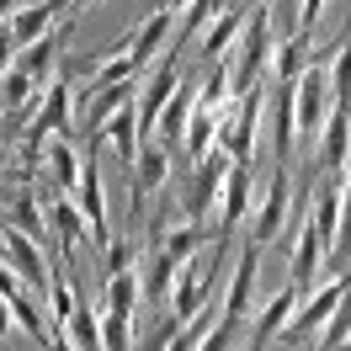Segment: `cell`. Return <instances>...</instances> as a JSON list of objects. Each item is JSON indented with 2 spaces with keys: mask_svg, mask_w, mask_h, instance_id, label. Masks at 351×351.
Masks as SVG:
<instances>
[{
  "mask_svg": "<svg viewBox=\"0 0 351 351\" xmlns=\"http://www.w3.org/2000/svg\"><path fill=\"white\" fill-rule=\"evenodd\" d=\"M171 43H176V16H171V11H154V16H144V27H133V43H128L133 69L160 64V48H171Z\"/></svg>",
  "mask_w": 351,
  "mask_h": 351,
  "instance_id": "12",
  "label": "cell"
},
{
  "mask_svg": "<svg viewBox=\"0 0 351 351\" xmlns=\"http://www.w3.org/2000/svg\"><path fill=\"white\" fill-rule=\"evenodd\" d=\"M176 86H181V53H160V64L144 75V90H138V133L149 138L154 123H160V112H165V101L176 96Z\"/></svg>",
  "mask_w": 351,
  "mask_h": 351,
  "instance_id": "8",
  "label": "cell"
},
{
  "mask_svg": "<svg viewBox=\"0 0 351 351\" xmlns=\"http://www.w3.org/2000/svg\"><path fill=\"white\" fill-rule=\"evenodd\" d=\"M287 213H293V181H287V171H271V181H266V197H261V208L250 213V234L245 240L250 245H277V234L287 229Z\"/></svg>",
  "mask_w": 351,
  "mask_h": 351,
  "instance_id": "6",
  "label": "cell"
},
{
  "mask_svg": "<svg viewBox=\"0 0 351 351\" xmlns=\"http://www.w3.org/2000/svg\"><path fill=\"white\" fill-rule=\"evenodd\" d=\"M266 101H271V80L256 90H245V96H234L229 107L219 112V149L234 160V165H250L256 160V133H261V117H266Z\"/></svg>",
  "mask_w": 351,
  "mask_h": 351,
  "instance_id": "1",
  "label": "cell"
},
{
  "mask_svg": "<svg viewBox=\"0 0 351 351\" xmlns=\"http://www.w3.org/2000/svg\"><path fill=\"white\" fill-rule=\"evenodd\" d=\"M341 351H351V341H346V346H341Z\"/></svg>",
  "mask_w": 351,
  "mask_h": 351,
  "instance_id": "31",
  "label": "cell"
},
{
  "mask_svg": "<svg viewBox=\"0 0 351 351\" xmlns=\"http://www.w3.org/2000/svg\"><path fill=\"white\" fill-rule=\"evenodd\" d=\"M202 240H208V229H197V223H181V229H165V256H171L176 266H186L192 256L202 250Z\"/></svg>",
  "mask_w": 351,
  "mask_h": 351,
  "instance_id": "20",
  "label": "cell"
},
{
  "mask_svg": "<svg viewBox=\"0 0 351 351\" xmlns=\"http://www.w3.org/2000/svg\"><path fill=\"white\" fill-rule=\"evenodd\" d=\"M186 5H192V0H160V11H171V16H176V11H186Z\"/></svg>",
  "mask_w": 351,
  "mask_h": 351,
  "instance_id": "28",
  "label": "cell"
},
{
  "mask_svg": "<svg viewBox=\"0 0 351 351\" xmlns=\"http://www.w3.org/2000/svg\"><path fill=\"white\" fill-rule=\"evenodd\" d=\"M346 282H351V277H330V282H319L308 298H298V314H293L287 330H282L287 346H308L314 335H325V325H330V314H335V304H341Z\"/></svg>",
  "mask_w": 351,
  "mask_h": 351,
  "instance_id": "3",
  "label": "cell"
},
{
  "mask_svg": "<svg viewBox=\"0 0 351 351\" xmlns=\"http://www.w3.org/2000/svg\"><path fill=\"white\" fill-rule=\"evenodd\" d=\"M16 69V38H11V22L0 27V80Z\"/></svg>",
  "mask_w": 351,
  "mask_h": 351,
  "instance_id": "25",
  "label": "cell"
},
{
  "mask_svg": "<svg viewBox=\"0 0 351 351\" xmlns=\"http://www.w3.org/2000/svg\"><path fill=\"white\" fill-rule=\"evenodd\" d=\"M5 213H11V223H16L22 234H32L38 245L53 240V234H48V219H43V202H38V192H32V181H27V186H16V192L5 197Z\"/></svg>",
  "mask_w": 351,
  "mask_h": 351,
  "instance_id": "15",
  "label": "cell"
},
{
  "mask_svg": "<svg viewBox=\"0 0 351 351\" xmlns=\"http://www.w3.org/2000/svg\"><path fill=\"white\" fill-rule=\"evenodd\" d=\"M11 325L22 330V335H27V341H32L38 351H48V346H53V325H48V314H43V308L32 304V293L11 298Z\"/></svg>",
  "mask_w": 351,
  "mask_h": 351,
  "instance_id": "17",
  "label": "cell"
},
{
  "mask_svg": "<svg viewBox=\"0 0 351 351\" xmlns=\"http://www.w3.org/2000/svg\"><path fill=\"white\" fill-rule=\"evenodd\" d=\"M330 101L351 112V22L341 32V53L330 59Z\"/></svg>",
  "mask_w": 351,
  "mask_h": 351,
  "instance_id": "19",
  "label": "cell"
},
{
  "mask_svg": "<svg viewBox=\"0 0 351 351\" xmlns=\"http://www.w3.org/2000/svg\"><path fill=\"white\" fill-rule=\"evenodd\" d=\"M240 330H245L240 319H229V314H223L219 325L208 330V341H202L197 351H234V346H240Z\"/></svg>",
  "mask_w": 351,
  "mask_h": 351,
  "instance_id": "24",
  "label": "cell"
},
{
  "mask_svg": "<svg viewBox=\"0 0 351 351\" xmlns=\"http://www.w3.org/2000/svg\"><path fill=\"white\" fill-rule=\"evenodd\" d=\"M138 298H144L138 271H117V277H107V282H101V304H107V314H123V319H133Z\"/></svg>",
  "mask_w": 351,
  "mask_h": 351,
  "instance_id": "18",
  "label": "cell"
},
{
  "mask_svg": "<svg viewBox=\"0 0 351 351\" xmlns=\"http://www.w3.org/2000/svg\"><path fill=\"white\" fill-rule=\"evenodd\" d=\"M256 271H261V245H240L234 256V271H229V293H223V314L229 319H250V304H256Z\"/></svg>",
  "mask_w": 351,
  "mask_h": 351,
  "instance_id": "9",
  "label": "cell"
},
{
  "mask_svg": "<svg viewBox=\"0 0 351 351\" xmlns=\"http://www.w3.org/2000/svg\"><path fill=\"white\" fill-rule=\"evenodd\" d=\"M53 16H59V11H53V0H32V5H22V11L11 16L16 53H22V48H32L38 38H48V32H53Z\"/></svg>",
  "mask_w": 351,
  "mask_h": 351,
  "instance_id": "16",
  "label": "cell"
},
{
  "mask_svg": "<svg viewBox=\"0 0 351 351\" xmlns=\"http://www.w3.org/2000/svg\"><path fill=\"white\" fill-rule=\"evenodd\" d=\"M11 171V144H5V138H0V176Z\"/></svg>",
  "mask_w": 351,
  "mask_h": 351,
  "instance_id": "30",
  "label": "cell"
},
{
  "mask_svg": "<svg viewBox=\"0 0 351 351\" xmlns=\"http://www.w3.org/2000/svg\"><path fill=\"white\" fill-rule=\"evenodd\" d=\"M0 351H11V346H0Z\"/></svg>",
  "mask_w": 351,
  "mask_h": 351,
  "instance_id": "32",
  "label": "cell"
},
{
  "mask_svg": "<svg viewBox=\"0 0 351 351\" xmlns=\"http://www.w3.org/2000/svg\"><path fill=\"white\" fill-rule=\"evenodd\" d=\"M293 314H298V287H277V293L261 304V314H256V330H250V341H245V346L261 351L271 335H282V330H287V319H293Z\"/></svg>",
  "mask_w": 351,
  "mask_h": 351,
  "instance_id": "13",
  "label": "cell"
},
{
  "mask_svg": "<svg viewBox=\"0 0 351 351\" xmlns=\"http://www.w3.org/2000/svg\"><path fill=\"white\" fill-rule=\"evenodd\" d=\"M133 319H123V314H101V346L107 351H133Z\"/></svg>",
  "mask_w": 351,
  "mask_h": 351,
  "instance_id": "23",
  "label": "cell"
},
{
  "mask_svg": "<svg viewBox=\"0 0 351 351\" xmlns=\"http://www.w3.org/2000/svg\"><path fill=\"white\" fill-rule=\"evenodd\" d=\"M250 197H256V165H229L223 176V192H219V256H229V240L234 229H245V213H250Z\"/></svg>",
  "mask_w": 351,
  "mask_h": 351,
  "instance_id": "4",
  "label": "cell"
},
{
  "mask_svg": "<svg viewBox=\"0 0 351 351\" xmlns=\"http://www.w3.org/2000/svg\"><path fill=\"white\" fill-rule=\"evenodd\" d=\"M27 287H22V277H16V271H11V266L0 261V298H5V304H11V298H22Z\"/></svg>",
  "mask_w": 351,
  "mask_h": 351,
  "instance_id": "27",
  "label": "cell"
},
{
  "mask_svg": "<svg viewBox=\"0 0 351 351\" xmlns=\"http://www.w3.org/2000/svg\"><path fill=\"white\" fill-rule=\"evenodd\" d=\"M138 245L128 240V234H117V240L107 245V256H101V282H107V277H117V271H138Z\"/></svg>",
  "mask_w": 351,
  "mask_h": 351,
  "instance_id": "22",
  "label": "cell"
},
{
  "mask_svg": "<svg viewBox=\"0 0 351 351\" xmlns=\"http://www.w3.org/2000/svg\"><path fill=\"white\" fill-rule=\"evenodd\" d=\"M346 341H351V282H346V293H341V304H335V314H330L325 335H319V351H341Z\"/></svg>",
  "mask_w": 351,
  "mask_h": 351,
  "instance_id": "21",
  "label": "cell"
},
{
  "mask_svg": "<svg viewBox=\"0 0 351 351\" xmlns=\"http://www.w3.org/2000/svg\"><path fill=\"white\" fill-rule=\"evenodd\" d=\"M101 144H112V154H117V160L128 165V176H133V165H138V144H144V133H138V101H128V107L101 128Z\"/></svg>",
  "mask_w": 351,
  "mask_h": 351,
  "instance_id": "14",
  "label": "cell"
},
{
  "mask_svg": "<svg viewBox=\"0 0 351 351\" xmlns=\"http://www.w3.org/2000/svg\"><path fill=\"white\" fill-rule=\"evenodd\" d=\"M80 5H90V0H53V11H80Z\"/></svg>",
  "mask_w": 351,
  "mask_h": 351,
  "instance_id": "29",
  "label": "cell"
},
{
  "mask_svg": "<svg viewBox=\"0 0 351 351\" xmlns=\"http://www.w3.org/2000/svg\"><path fill=\"white\" fill-rule=\"evenodd\" d=\"M240 351H250V346H240Z\"/></svg>",
  "mask_w": 351,
  "mask_h": 351,
  "instance_id": "33",
  "label": "cell"
},
{
  "mask_svg": "<svg viewBox=\"0 0 351 351\" xmlns=\"http://www.w3.org/2000/svg\"><path fill=\"white\" fill-rule=\"evenodd\" d=\"M325 5H330V0H304V11H298V32H308V38H314V22L325 16Z\"/></svg>",
  "mask_w": 351,
  "mask_h": 351,
  "instance_id": "26",
  "label": "cell"
},
{
  "mask_svg": "<svg viewBox=\"0 0 351 351\" xmlns=\"http://www.w3.org/2000/svg\"><path fill=\"white\" fill-rule=\"evenodd\" d=\"M165 181H171V154H165V144L144 138L138 165H133V176H128V223L133 229H138V219H144V202H149Z\"/></svg>",
  "mask_w": 351,
  "mask_h": 351,
  "instance_id": "7",
  "label": "cell"
},
{
  "mask_svg": "<svg viewBox=\"0 0 351 351\" xmlns=\"http://www.w3.org/2000/svg\"><path fill=\"white\" fill-rule=\"evenodd\" d=\"M229 154L213 149L202 165H192V176L181 181L186 192H181V213H186V223H197V229H208L213 223V213H219V192H223V176H229Z\"/></svg>",
  "mask_w": 351,
  "mask_h": 351,
  "instance_id": "2",
  "label": "cell"
},
{
  "mask_svg": "<svg viewBox=\"0 0 351 351\" xmlns=\"http://www.w3.org/2000/svg\"><path fill=\"white\" fill-rule=\"evenodd\" d=\"M0 261L11 266L16 277H22L27 293L48 287V277H53V261L43 256V245L32 240V234H22L16 223H0Z\"/></svg>",
  "mask_w": 351,
  "mask_h": 351,
  "instance_id": "5",
  "label": "cell"
},
{
  "mask_svg": "<svg viewBox=\"0 0 351 351\" xmlns=\"http://www.w3.org/2000/svg\"><path fill=\"white\" fill-rule=\"evenodd\" d=\"M314 160H319V171H325V176L351 171V112L346 107H330V123H325V133H319Z\"/></svg>",
  "mask_w": 351,
  "mask_h": 351,
  "instance_id": "11",
  "label": "cell"
},
{
  "mask_svg": "<svg viewBox=\"0 0 351 351\" xmlns=\"http://www.w3.org/2000/svg\"><path fill=\"white\" fill-rule=\"evenodd\" d=\"M43 219H48V234L59 240V256H69L80 240H90V223H86V213H80V202L64 197V192L43 197Z\"/></svg>",
  "mask_w": 351,
  "mask_h": 351,
  "instance_id": "10",
  "label": "cell"
}]
</instances>
